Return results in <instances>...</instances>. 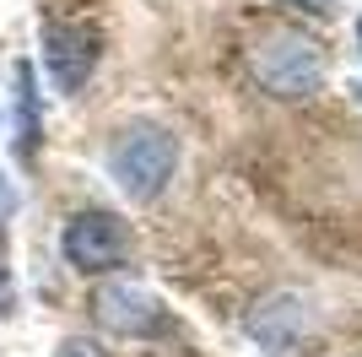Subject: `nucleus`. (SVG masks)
Listing matches in <instances>:
<instances>
[{"label":"nucleus","instance_id":"1","mask_svg":"<svg viewBox=\"0 0 362 357\" xmlns=\"http://www.w3.org/2000/svg\"><path fill=\"white\" fill-rule=\"evenodd\" d=\"M179 168V141L163 130V125H124L114 141H108V174L130 200H157L168 190V178Z\"/></svg>","mask_w":362,"mask_h":357},{"label":"nucleus","instance_id":"2","mask_svg":"<svg viewBox=\"0 0 362 357\" xmlns=\"http://www.w3.org/2000/svg\"><path fill=\"white\" fill-rule=\"evenodd\" d=\"M249 65H255L259 87L276 92V98H314V92L325 87V76H330L325 49H319L308 33H298V28H271V33H259V44H255V55H249Z\"/></svg>","mask_w":362,"mask_h":357},{"label":"nucleus","instance_id":"3","mask_svg":"<svg viewBox=\"0 0 362 357\" xmlns=\"http://www.w3.org/2000/svg\"><path fill=\"white\" fill-rule=\"evenodd\" d=\"M65 260H71L81 276H98V271H114L130 260V227L114 217V211H76L65 222Z\"/></svg>","mask_w":362,"mask_h":357},{"label":"nucleus","instance_id":"4","mask_svg":"<svg viewBox=\"0 0 362 357\" xmlns=\"http://www.w3.org/2000/svg\"><path fill=\"white\" fill-rule=\"evenodd\" d=\"M92 314H98V325L114 330V336H157V330H168V309L146 287H130V282L103 287V293L92 298Z\"/></svg>","mask_w":362,"mask_h":357},{"label":"nucleus","instance_id":"5","mask_svg":"<svg viewBox=\"0 0 362 357\" xmlns=\"http://www.w3.org/2000/svg\"><path fill=\"white\" fill-rule=\"evenodd\" d=\"M308 330H314V309H308L298 293H271L249 314V336H255L265 352H292V346H303Z\"/></svg>","mask_w":362,"mask_h":357},{"label":"nucleus","instance_id":"6","mask_svg":"<svg viewBox=\"0 0 362 357\" xmlns=\"http://www.w3.org/2000/svg\"><path fill=\"white\" fill-rule=\"evenodd\" d=\"M44 65L54 76V87L76 92L98 65V38L87 28H49L44 33Z\"/></svg>","mask_w":362,"mask_h":357},{"label":"nucleus","instance_id":"7","mask_svg":"<svg viewBox=\"0 0 362 357\" xmlns=\"http://www.w3.org/2000/svg\"><path fill=\"white\" fill-rule=\"evenodd\" d=\"M281 6H292V11H308V16H330L335 0H281Z\"/></svg>","mask_w":362,"mask_h":357},{"label":"nucleus","instance_id":"8","mask_svg":"<svg viewBox=\"0 0 362 357\" xmlns=\"http://www.w3.org/2000/svg\"><path fill=\"white\" fill-rule=\"evenodd\" d=\"M0 298H6V271H0Z\"/></svg>","mask_w":362,"mask_h":357},{"label":"nucleus","instance_id":"9","mask_svg":"<svg viewBox=\"0 0 362 357\" xmlns=\"http://www.w3.org/2000/svg\"><path fill=\"white\" fill-rule=\"evenodd\" d=\"M357 38H362V22H357Z\"/></svg>","mask_w":362,"mask_h":357}]
</instances>
